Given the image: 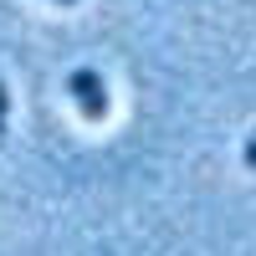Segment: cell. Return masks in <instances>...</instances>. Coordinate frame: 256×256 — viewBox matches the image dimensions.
I'll use <instances>...</instances> for the list:
<instances>
[{
  "label": "cell",
  "mask_w": 256,
  "mask_h": 256,
  "mask_svg": "<svg viewBox=\"0 0 256 256\" xmlns=\"http://www.w3.org/2000/svg\"><path fill=\"white\" fill-rule=\"evenodd\" d=\"M67 92H72V102L82 108V118H108V88H102V77L92 72V67H77L72 77H67Z\"/></svg>",
  "instance_id": "6da1fadb"
},
{
  "label": "cell",
  "mask_w": 256,
  "mask_h": 256,
  "mask_svg": "<svg viewBox=\"0 0 256 256\" xmlns=\"http://www.w3.org/2000/svg\"><path fill=\"white\" fill-rule=\"evenodd\" d=\"M6 113H10V92H6V82H0V134H6Z\"/></svg>",
  "instance_id": "7a4b0ae2"
},
{
  "label": "cell",
  "mask_w": 256,
  "mask_h": 256,
  "mask_svg": "<svg viewBox=\"0 0 256 256\" xmlns=\"http://www.w3.org/2000/svg\"><path fill=\"white\" fill-rule=\"evenodd\" d=\"M241 159H246V169H256V134L246 138V148H241Z\"/></svg>",
  "instance_id": "3957f363"
},
{
  "label": "cell",
  "mask_w": 256,
  "mask_h": 256,
  "mask_svg": "<svg viewBox=\"0 0 256 256\" xmlns=\"http://www.w3.org/2000/svg\"><path fill=\"white\" fill-rule=\"evenodd\" d=\"M56 6H77V0H56Z\"/></svg>",
  "instance_id": "277c9868"
}]
</instances>
